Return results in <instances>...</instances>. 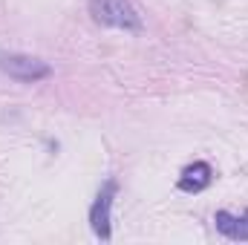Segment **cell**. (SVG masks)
Masks as SVG:
<instances>
[{"label":"cell","mask_w":248,"mask_h":245,"mask_svg":"<svg viewBox=\"0 0 248 245\" xmlns=\"http://www.w3.org/2000/svg\"><path fill=\"white\" fill-rule=\"evenodd\" d=\"M90 15L95 23L104 26H116L124 32H139L141 29V17L133 9L130 0H90Z\"/></svg>","instance_id":"obj_1"},{"label":"cell","mask_w":248,"mask_h":245,"mask_svg":"<svg viewBox=\"0 0 248 245\" xmlns=\"http://www.w3.org/2000/svg\"><path fill=\"white\" fill-rule=\"evenodd\" d=\"M0 69H3L9 78L23 81V84H35V81H44V78L52 75V69H49L46 61L32 58V55H17V52L0 55Z\"/></svg>","instance_id":"obj_2"},{"label":"cell","mask_w":248,"mask_h":245,"mask_svg":"<svg viewBox=\"0 0 248 245\" xmlns=\"http://www.w3.org/2000/svg\"><path fill=\"white\" fill-rule=\"evenodd\" d=\"M116 190H119V184L110 182L101 187V193H98V199L93 202V208H90V222H93V231H95V237L98 240H110V214H113V199H116Z\"/></svg>","instance_id":"obj_3"},{"label":"cell","mask_w":248,"mask_h":245,"mask_svg":"<svg viewBox=\"0 0 248 245\" xmlns=\"http://www.w3.org/2000/svg\"><path fill=\"white\" fill-rule=\"evenodd\" d=\"M214 225L222 237L234 240V243H248V211L246 214H231V211H217Z\"/></svg>","instance_id":"obj_4"},{"label":"cell","mask_w":248,"mask_h":245,"mask_svg":"<svg viewBox=\"0 0 248 245\" xmlns=\"http://www.w3.org/2000/svg\"><path fill=\"white\" fill-rule=\"evenodd\" d=\"M211 182H214L211 165H208V162H193V165H187L185 170H182V176H179V190H185V193H199V190H205Z\"/></svg>","instance_id":"obj_5"}]
</instances>
